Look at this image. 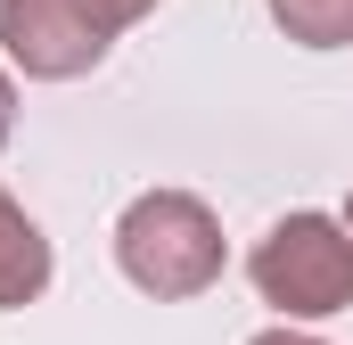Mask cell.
<instances>
[{"label":"cell","instance_id":"6da1fadb","mask_svg":"<svg viewBox=\"0 0 353 345\" xmlns=\"http://www.w3.org/2000/svg\"><path fill=\"white\" fill-rule=\"evenodd\" d=\"M115 263L148 296H205L222 279V222L189 189H148L115 222Z\"/></svg>","mask_w":353,"mask_h":345},{"label":"cell","instance_id":"7a4b0ae2","mask_svg":"<svg viewBox=\"0 0 353 345\" xmlns=\"http://www.w3.org/2000/svg\"><path fill=\"white\" fill-rule=\"evenodd\" d=\"M247 279L263 288V304L296 313V321L345 313L353 304V230H337L329 214H288L247 255Z\"/></svg>","mask_w":353,"mask_h":345},{"label":"cell","instance_id":"3957f363","mask_svg":"<svg viewBox=\"0 0 353 345\" xmlns=\"http://www.w3.org/2000/svg\"><path fill=\"white\" fill-rule=\"evenodd\" d=\"M0 41H8V58H17L25 75L74 83V75H90V66L107 58L115 33L90 17L83 0H0Z\"/></svg>","mask_w":353,"mask_h":345},{"label":"cell","instance_id":"277c9868","mask_svg":"<svg viewBox=\"0 0 353 345\" xmlns=\"http://www.w3.org/2000/svg\"><path fill=\"white\" fill-rule=\"evenodd\" d=\"M50 288V239L33 230V214L0 189V304H33Z\"/></svg>","mask_w":353,"mask_h":345},{"label":"cell","instance_id":"5b68a950","mask_svg":"<svg viewBox=\"0 0 353 345\" xmlns=\"http://www.w3.org/2000/svg\"><path fill=\"white\" fill-rule=\"evenodd\" d=\"M271 17L304 50H345L353 41V0H271Z\"/></svg>","mask_w":353,"mask_h":345},{"label":"cell","instance_id":"8992f818","mask_svg":"<svg viewBox=\"0 0 353 345\" xmlns=\"http://www.w3.org/2000/svg\"><path fill=\"white\" fill-rule=\"evenodd\" d=\"M83 8L99 17V25H107V33H123V25H140V17H148L157 0H83Z\"/></svg>","mask_w":353,"mask_h":345},{"label":"cell","instance_id":"52a82bcc","mask_svg":"<svg viewBox=\"0 0 353 345\" xmlns=\"http://www.w3.org/2000/svg\"><path fill=\"white\" fill-rule=\"evenodd\" d=\"M8 132H17V90H8V75H0V148H8Z\"/></svg>","mask_w":353,"mask_h":345},{"label":"cell","instance_id":"ba28073f","mask_svg":"<svg viewBox=\"0 0 353 345\" xmlns=\"http://www.w3.org/2000/svg\"><path fill=\"white\" fill-rule=\"evenodd\" d=\"M255 345H321V337H304V329H263Z\"/></svg>","mask_w":353,"mask_h":345},{"label":"cell","instance_id":"9c48e42d","mask_svg":"<svg viewBox=\"0 0 353 345\" xmlns=\"http://www.w3.org/2000/svg\"><path fill=\"white\" fill-rule=\"evenodd\" d=\"M345 230H353V197H345Z\"/></svg>","mask_w":353,"mask_h":345}]
</instances>
